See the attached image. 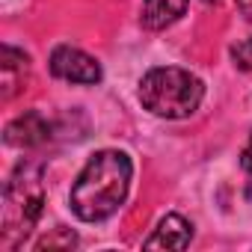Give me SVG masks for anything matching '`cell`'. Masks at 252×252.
<instances>
[{"label": "cell", "instance_id": "cell-13", "mask_svg": "<svg viewBox=\"0 0 252 252\" xmlns=\"http://www.w3.org/2000/svg\"><path fill=\"white\" fill-rule=\"evenodd\" d=\"M205 3H220V0H205Z\"/></svg>", "mask_w": 252, "mask_h": 252}, {"label": "cell", "instance_id": "cell-12", "mask_svg": "<svg viewBox=\"0 0 252 252\" xmlns=\"http://www.w3.org/2000/svg\"><path fill=\"white\" fill-rule=\"evenodd\" d=\"M237 9L246 21H252V0H237Z\"/></svg>", "mask_w": 252, "mask_h": 252}, {"label": "cell", "instance_id": "cell-7", "mask_svg": "<svg viewBox=\"0 0 252 252\" xmlns=\"http://www.w3.org/2000/svg\"><path fill=\"white\" fill-rule=\"evenodd\" d=\"M0 74H3V101H9L27 83V74H30L27 54L12 48V45H3V54H0Z\"/></svg>", "mask_w": 252, "mask_h": 252}, {"label": "cell", "instance_id": "cell-10", "mask_svg": "<svg viewBox=\"0 0 252 252\" xmlns=\"http://www.w3.org/2000/svg\"><path fill=\"white\" fill-rule=\"evenodd\" d=\"M231 57H234V65L243 68V71H252V39H243L231 48Z\"/></svg>", "mask_w": 252, "mask_h": 252}, {"label": "cell", "instance_id": "cell-9", "mask_svg": "<svg viewBox=\"0 0 252 252\" xmlns=\"http://www.w3.org/2000/svg\"><path fill=\"white\" fill-rule=\"evenodd\" d=\"M57 246H63V249H71V246H77V237H74V231H68V228H54V234H45L39 243H36V249H57Z\"/></svg>", "mask_w": 252, "mask_h": 252}, {"label": "cell", "instance_id": "cell-11", "mask_svg": "<svg viewBox=\"0 0 252 252\" xmlns=\"http://www.w3.org/2000/svg\"><path fill=\"white\" fill-rule=\"evenodd\" d=\"M240 163H243V169L252 175V134H249V143H246V149H243V155H240Z\"/></svg>", "mask_w": 252, "mask_h": 252}, {"label": "cell", "instance_id": "cell-2", "mask_svg": "<svg viewBox=\"0 0 252 252\" xmlns=\"http://www.w3.org/2000/svg\"><path fill=\"white\" fill-rule=\"evenodd\" d=\"M205 86L196 74L175 65L152 68L140 80V101L149 113L160 119H187L199 110Z\"/></svg>", "mask_w": 252, "mask_h": 252}, {"label": "cell", "instance_id": "cell-3", "mask_svg": "<svg viewBox=\"0 0 252 252\" xmlns=\"http://www.w3.org/2000/svg\"><path fill=\"white\" fill-rule=\"evenodd\" d=\"M45 208V181L39 166H18L3 190V228L0 243L6 249L21 246L36 228Z\"/></svg>", "mask_w": 252, "mask_h": 252}, {"label": "cell", "instance_id": "cell-4", "mask_svg": "<svg viewBox=\"0 0 252 252\" xmlns=\"http://www.w3.org/2000/svg\"><path fill=\"white\" fill-rule=\"evenodd\" d=\"M51 74L60 77V80H68V83L92 86V83L101 80V65H98L95 57L83 54L80 48L60 45V48H54V54H51Z\"/></svg>", "mask_w": 252, "mask_h": 252}, {"label": "cell", "instance_id": "cell-1", "mask_svg": "<svg viewBox=\"0 0 252 252\" xmlns=\"http://www.w3.org/2000/svg\"><path fill=\"white\" fill-rule=\"evenodd\" d=\"M131 175L134 163L125 152L116 149L95 152L71 187V211L83 222H101L113 217L128 196Z\"/></svg>", "mask_w": 252, "mask_h": 252}, {"label": "cell", "instance_id": "cell-8", "mask_svg": "<svg viewBox=\"0 0 252 252\" xmlns=\"http://www.w3.org/2000/svg\"><path fill=\"white\" fill-rule=\"evenodd\" d=\"M184 12H187V0H146L140 21L146 30H166Z\"/></svg>", "mask_w": 252, "mask_h": 252}, {"label": "cell", "instance_id": "cell-5", "mask_svg": "<svg viewBox=\"0 0 252 252\" xmlns=\"http://www.w3.org/2000/svg\"><path fill=\"white\" fill-rule=\"evenodd\" d=\"M51 137V125L42 113H24L6 125V143L15 149H36L48 143Z\"/></svg>", "mask_w": 252, "mask_h": 252}, {"label": "cell", "instance_id": "cell-6", "mask_svg": "<svg viewBox=\"0 0 252 252\" xmlns=\"http://www.w3.org/2000/svg\"><path fill=\"white\" fill-rule=\"evenodd\" d=\"M190 237H193V225L184 217H178V214H166L158 222L155 234L146 237L143 246L146 249H184L190 243Z\"/></svg>", "mask_w": 252, "mask_h": 252}]
</instances>
